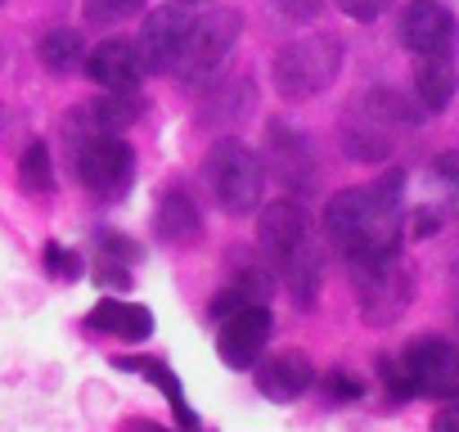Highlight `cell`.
<instances>
[{
    "mask_svg": "<svg viewBox=\"0 0 459 432\" xmlns=\"http://www.w3.org/2000/svg\"><path fill=\"white\" fill-rule=\"evenodd\" d=\"M271 329H275V315L271 307H244L235 315L216 320V351L230 369H253L271 342Z\"/></svg>",
    "mask_w": 459,
    "mask_h": 432,
    "instance_id": "cell-14",
    "label": "cell"
},
{
    "mask_svg": "<svg viewBox=\"0 0 459 432\" xmlns=\"http://www.w3.org/2000/svg\"><path fill=\"white\" fill-rule=\"evenodd\" d=\"M351 289H356L360 320L374 324V329H387L414 302V271H410L405 257H387V262H374V266H351Z\"/></svg>",
    "mask_w": 459,
    "mask_h": 432,
    "instance_id": "cell-9",
    "label": "cell"
},
{
    "mask_svg": "<svg viewBox=\"0 0 459 432\" xmlns=\"http://www.w3.org/2000/svg\"><path fill=\"white\" fill-rule=\"evenodd\" d=\"M275 289H280L275 266H271L266 257L239 248V257L230 262V280H225V289L212 298V324L225 320V315H235V311H244V307H266V302L275 298Z\"/></svg>",
    "mask_w": 459,
    "mask_h": 432,
    "instance_id": "cell-12",
    "label": "cell"
},
{
    "mask_svg": "<svg viewBox=\"0 0 459 432\" xmlns=\"http://www.w3.org/2000/svg\"><path fill=\"white\" fill-rule=\"evenodd\" d=\"M257 253L275 266L280 284L289 289V298L311 311L325 284V235L316 226V216L298 203V198H280L266 203L257 216Z\"/></svg>",
    "mask_w": 459,
    "mask_h": 432,
    "instance_id": "cell-2",
    "label": "cell"
},
{
    "mask_svg": "<svg viewBox=\"0 0 459 432\" xmlns=\"http://www.w3.org/2000/svg\"><path fill=\"white\" fill-rule=\"evenodd\" d=\"M378 374H383V387L396 405L414 401V396L459 401V347L446 338H414L405 351L383 356Z\"/></svg>",
    "mask_w": 459,
    "mask_h": 432,
    "instance_id": "cell-3",
    "label": "cell"
},
{
    "mask_svg": "<svg viewBox=\"0 0 459 432\" xmlns=\"http://www.w3.org/2000/svg\"><path fill=\"white\" fill-rule=\"evenodd\" d=\"M266 176H275L280 185H289L293 194H307L316 180V144L307 131H298L293 122L275 117L266 126V158H262Z\"/></svg>",
    "mask_w": 459,
    "mask_h": 432,
    "instance_id": "cell-11",
    "label": "cell"
},
{
    "mask_svg": "<svg viewBox=\"0 0 459 432\" xmlns=\"http://www.w3.org/2000/svg\"><path fill=\"white\" fill-rule=\"evenodd\" d=\"M320 235L347 266H374L401 257L405 244V171H383L374 185L338 189L325 203Z\"/></svg>",
    "mask_w": 459,
    "mask_h": 432,
    "instance_id": "cell-1",
    "label": "cell"
},
{
    "mask_svg": "<svg viewBox=\"0 0 459 432\" xmlns=\"http://www.w3.org/2000/svg\"><path fill=\"white\" fill-rule=\"evenodd\" d=\"M46 271H50L55 280L73 284V280H82L86 262H82V257H77L73 248H64V244H46Z\"/></svg>",
    "mask_w": 459,
    "mask_h": 432,
    "instance_id": "cell-27",
    "label": "cell"
},
{
    "mask_svg": "<svg viewBox=\"0 0 459 432\" xmlns=\"http://www.w3.org/2000/svg\"><path fill=\"white\" fill-rule=\"evenodd\" d=\"M140 122V99L135 91H104V99L95 104H82L73 117H68V135H122L126 126Z\"/></svg>",
    "mask_w": 459,
    "mask_h": 432,
    "instance_id": "cell-17",
    "label": "cell"
},
{
    "mask_svg": "<svg viewBox=\"0 0 459 432\" xmlns=\"http://www.w3.org/2000/svg\"><path fill=\"white\" fill-rule=\"evenodd\" d=\"M320 387H325V396L329 401H338V405H351V401H360L365 396V383L356 378V374H347V369H329L325 378H316Z\"/></svg>",
    "mask_w": 459,
    "mask_h": 432,
    "instance_id": "cell-26",
    "label": "cell"
},
{
    "mask_svg": "<svg viewBox=\"0 0 459 432\" xmlns=\"http://www.w3.org/2000/svg\"><path fill=\"white\" fill-rule=\"evenodd\" d=\"M122 432H171V428H162V423H153V419H126Z\"/></svg>",
    "mask_w": 459,
    "mask_h": 432,
    "instance_id": "cell-33",
    "label": "cell"
},
{
    "mask_svg": "<svg viewBox=\"0 0 459 432\" xmlns=\"http://www.w3.org/2000/svg\"><path fill=\"white\" fill-rule=\"evenodd\" d=\"M113 365H117V369H126V374H140L144 383H153V387L167 396V405H171L176 423H180L185 432H198V414L189 410L185 387H180V378L171 374V365H167V360H158V356H122V360H113Z\"/></svg>",
    "mask_w": 459,
    "mask_h": 432,
    "instance_id": "cell-20",
    "label": "cell"
},
{
    "mask_svg": "<svg viewBox=\"0 0 459 432\" xmlns=\"http://www.w3.org/2000/svg\"><path fill=\"white\" fill-rule=\"evenodd\" d=\"M0 5H5V0H0Z\"/></svg>",
    "mask_w": 459,
    "mask_h": 432,
    "instance_id": "cell-36",
    "label": "cell"
},
{
    "mask_svg": "<svg viewBox=\"0 0 459 432\" xmlns=\"http://www.w3.org/2000/svg\"><path fill=\"white\" fill-rule=\"evenodd\" d=\"M19 185H23V194H37V198H46V194L55 189V158H50V144L32 140V144L23 149V158H19Z\"/></svg>",
    "mask_w": 459,
    "mask_h": 432,
    "instance_id": "cell-24",
    "label": "cell"
},
{
    "mask_svg": "<svg viewBox=\"0 0 459 432\" xmlns=\"http://www.w3.org/2000/svg\"><path fill=\"white\" fill-rule=\"evenodd\" d=\"M428 212L437 216V221H446V216H459V149H446L428 162Z\"/></svg>",
    "mask_w": 459,
    "mask_h": 432,
    "instance_id": "cell-22",
    "label": "cell"
},
{
    "mask_svg": "<svg viewBox=\"0 0 459 432\" xmlns=\"http://www.w3.org/2000/svg\"><path fill=\"white\" fill-rule=\"evenodd\" d=\"M338 73H342V41L329 32H311V37L280 46L271 64V82L284 104H307L325 95L338 82Z\"/></svg>",
    "mask_w": 459,
    "mask_h": 432,
    "instance_id": "cell-6",
    "label": "cell"
},
{
    "mask_svg": "<svg viewBox=\"0 0 459 432\" xmlns=\"http://www.w3.org/2000/svg\"><path fill=\"white\" fill-rule=\"evenodd\" d=\"M95 284H100V289H126V284H131V271H126V266H117V262H100Z\"/></svg>",
    "mask_w": 459,
    "mask_h": 432,
    "instance_id": "cell-31",
    "label": "cell"
},
{
    "mask_svg": "<svg viewBox=\"0 0 459 432\" xmlns=\"http://www.w3.org/2000/svg\"><path fill=\"white\" fill-rule=\"evenodd\" d=\"M82 73H86L100 91H135V86L149 77V68H144V59H140V50H135V41H126V37H104L100 46H91Z\"/></svg>",
    "mask_w": 459,
    "mask_h": 432,
    "instance_id": "cell-15",
    "label": "cell"
},
{
    "mask_svg": "<svg viewBox=\"0 0 459 432\" xmlns=\"http://www.w3.org/2000/svg\"><path fill=\"white\" fill-rule=\"evenodd\" d=\"M86 324L95 333H108V338H122V342H144L153 333V311L140 307V302H126V298H100L91 307Z\"/></svg>",
    "mask_w": 459,
    "mask_h": 432,
    "instance_id": "cell-19",
    "label": "cell"
},
{
    "mask_svg": "<svg viewBox=\"0 0 459 432\" xmlns=\"http://www.w3.org/2000/svg\"><path fill=\"white\" fill-rule=\"evenodd\" d=\"M459 91V73H455V59H419V73H414V104L419 113H446L450 99Z\"/></svg>",
    "mask_w": 459,
    "mask_h": 432,
    "instance_id": "cell-21",
    "label": "cell"
},
{
    "mask_svg": "<svg viewBox=\"0 0 459 432\" xmlns=\"http://www.w3.org/2000/svg\"><path fill=\"white\" fill-rule=\"evenodd\" d=\"M86 37L77 32V28H55V32H46L41 41H37V59H41V68L50 73V77H73V73H82L86 68Z\"/></svg>",
    "mask_w": 459,
    "mask_h": 432,
    "instance_id": "cell-23",
    "label": "cell"
},
{
    "mask_svg": "<svg viewBox=\"0 0 459 432\" xmlns=\"http://www.w3.org/2000/svg\"><path fill=\"white\" fill-rule=\"evenodd\" d=\"M95 244L104 248V262H117V266H135L140 262V248L126 235H117V230H95Z\"/></svg>",
    "mask_w": 459,
    "mask_h": 432,
    "instance_id": "cell-28",
    "label": "cell"
},
{
    "mask_svg": "<svg viewBox=\"0 0 459 432\" xmlns=\"http://www.w3.org/2000/svg\"><path fill=\"white\" fill-rule=\"evenodd\" d=\"M239 37H244V19L235 10L216 5V10L194 14L189 37H185V50H180L176 68H171L180 77V86H189V91L216 86V77L225 73L230 55H235V46H239Z\"/></svg>",
    "mask_w": 459,
    "mask_h": 432,
    "instance_id": "cell-7",
    "label": "cell"
},
{
    "mask_svg": "<svg viewBox=\"0 0 459 432\" xmlns=\"http://www.w3.org/2000/svg\"><path fill=\"white\" fill-rule=\"evenodd\" d=\"M396 37L414 59H446L459 41V23L441 0H405L396 19Z\"/></svg>",
    "mask_w": 459,
    "mask_h": 432,
    "instance_id": "cell-10",
    "label": "cell"
},
{
    "mask_svg": "<svg viewBox=\"0 0 459 432\" xmlns=\"http://www.w3.org/2000/svg\"><path fill=\"white\" fill-rule=\"evenodd\" d=\"M257 387L266 401H298L316 387V365L307 351H275V356H262L257 360Z\"/></svg>",
    "mask_w": 459,
    "mask_h": 432,
    "instance_id": "cell-16",
    "label": "cell"
},
{
    "mask_svg": "<svg viewBox=\"0 0 459 432\" xmlns=\"http://www.w3.org/2000/svg\"><path fill=\"white\" fill-rule=\"evenodd\" d=\"M185 5H207V0H185Z\"/></svg>",
    "mask_w": 459,
    "mask_h": 432,
    "instance_id": "cell-34",
    "label": "cell"
},
{
    "mask_svg": "<svg viewBox=\"0 0 459 432\" xmlns=\"http://www.w3.org/2000/svg\"><path fill=\"white\" fill-rule=\"evenodd\" d=\"M432 432H459V401H446L432 419Z\"/></svg>",
    "mask_w": 459,
    "mask_h": 432,
    "instance_id": "cell-32",
    "label": "cell"
},
{
    "mask_svg": "<svg viewBox=\"0 0 459 432\" xmlns=\"http://www.w3.org/2000/svg\"><path fill=\"white\" fill-rule=\"evenodd\" d=\"M203 180H207V194L216 198V207L225 216H253V212H262L266 167L253 153V144H244L235 135H221L203 153Z\"/></svg>",
    "mask_w": 459,
    "mask_h": 432,
    "instance_id": "cell-5",
    "label": "cell"
},
{
    "mask_svg": "<svg viewBox=\"0 0 459 432\" xmlns=\"http://www.w3.org/2000/svg\"><path fill=\"white\" fill-rule=\"evenodd\" d=\"M419 122V108H414V99H405L401 91H387V86H378V91H369V95H360L351 108H347V117H342V153L351 158V162H383V158H392V149H396V131H405V126H414Z\"/></svg>",
    "mask_w": 459,
    "mask_h": 432,
    "instance_id": "cell-4",
    "label": "cell"
},
{
    "mask_svg": "<svg viewBox=\"0 0 459 432\" xmlns=\"http://www.w3.org/2000/svg\"><path fill=\"white\" fill-rule=\"evenodd\" d=\"M82 189L100 203H117L135 180V149L122 135H77L68 144Z\"/></svg>",
    "mask_w": 459,
    "mask_h": 432,
    "instance_id": "cell-8",
    "label": "cell"
},
{
    "mask_svg": "<svg viewBox=\"0 0 459 432\" xmlns=\"http://www.w3.org/2000/svg\"><path fill=\"white\" fill-rule=\"evenodd\" d=\"M189 23H194V10L185 0H171V5H158L144 14V28L135 37V50L144 59L149 73H171L180 50H185V37H189Z\"/></svg>",
    "mask_w": 459,
    "mask_h": 432,
    "instance_id": "cell-13",
    "label": "cell"
},
{
    "mask_svg": "<svg viewBox=\"0 0 459 432\" xmlns=\"http://www.w3.org/2000/svg\"><path fill=\"white\" fill-rule=\"evenodd\" d=\"M153 235L171 248H185L203 235V216H198V203L185 185H167L153 203Z\"/></svg>",
    "mask_w": 459,
    "mask_h": 432,
    "instance_id": "cell-18",
    "label": "cell"
},
{
    "mask_svg": "<svg viewBox=\"0 0 459 432\" xmlns=\"http://www.w3.org/2000/svg\"><path fill=\"white\" fill-rule=\"evenodd\" d=\"M140 10H144V0H82L86 28H100V32H108V28L126 23V19H131V14H140Z\"/></svg>",
    "mask_w": 459,
    "mask_h": 432,
    "instance_id": "cell-25",
    "label": "cell"
},
{
    "mask_svg": "<svg viewBox=\"0 0 459 432\" xmlns=\"http://www.w3.org/2000/svg\"><path fill=\"white\" fill-rule=\"evenodd\" d=\"M271 10L289 23H316L325 14V0H271Z\"/></svg>",
    "mask_w": 459,
    "mask_h": 432,
    "instance_id": "cell-29",
    "label": "cell"
},
{
    "mask_svg": "<svg viewBox=\"0 0 459 432\" xmlns=\"http://www.w3.org/2000/svg\"><path fill=\"white\" fill-rule=\"evenodd\" d=\"M455 320H459V307H455Z\"/></svg>",
    "mask_w": 459,
    "mask_h": 432,
    "instance_id": "cell-35",
    "label": "cell"
},
{
    "mask_svg": "<svg viewBox=\"0 0 459 432\" xmlns=\"http://www.w3.org/2000/svg\"><path fill=\"white\" fill-rule=\"evenodd\" d=\"M333 5L347 19H356V23H374V19H383L392 10V0H333Z\"/></svg>",
    "mask_w": 459,
    "mask_h": 432,
    "instance_id": "cell-30",
    "label": "cell"
}]
</instances>
